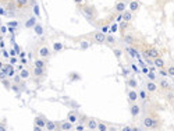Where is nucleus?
I'll use <instances>...</instances> for the list:
<instances>
[{
  "label": "nucleus",
  "instance_id": "f257e3e1",
  "mask_svg": "<svg viewBox=\"0 0 174 131\" xmlns=\"http://www.w3.org/2000/svg\"><path fill=\"white\" fill-rule=\"evenodd\" d=\"M142 124H143V127L148 128V130H156V128L160 127V121L157 120L156 117H153V116H146V117L142 120Z\"/></svg>",
  "mask_w": 174,
  "mask_h": 131
},
{
  "label": "nucleus",
  "instance_id": "f03ea898",
  "mask_svg": "<svg viewBox=\"0 0 174 131\" xmlns=\"http://www.w3.org/2000/svg\"><path fill=\"white\" fill-rule=\"evenodd\" d=\"M92 41H93L95 43H98V45L106 43V35H105L103 32H100V31L93 32L92 33Z\"/></svg>",
  "mask_w": 174,
  "mask_h": 131
},
{
  "label": "nucleus",
  "instance_id": "7ed1b4c3",
  "mask_svg": "<svg viewBox=\"0 0 174 131\" xmlns=\"http://www.w3.org/2000/svg\"><path fill=\"white\" fill-rule=\"evenodd\" d=\"M82 13H84V15L87 17V20L92 22L95 20V9L93 7H91V6H85L84 9H82Z\"/></svg>",
  "mask_w": 174,
  "mask_h": 131
},
{
  "label": "nucleus",
  "instance_id": "20e7f679",
  "mask_svg": "<svg viewBox=\"0 0 174 131\" xmlns=\"http://www.w3.org/2000/svg\"><path fill=\"white\" fill-rule=\"evenodd\" d=\"M17 10H27L29 6V0H14Z\"/></svg>",
  "mask_w": 174,
  "mask_h": 131
},
{
  "label": "nucleus",
  "instance_id": "39448f33",
  "mask_svg": "<svg viewBox=\"0 0 174 131\" xmlns=\"http://www.w3.org/2000/svg\"><path fill=\"white\" fill-rule=\"evenodd\" d=\"M130 112H131V116H132V117H138V116H139L141 108L137 105V102H134V103L130 105Z\"/></svg>",
  "mask_w": 174,
  "mask_h": 131
},
{
  "label": "nucleus",
  "instance_id": "423d86ee",
  "mask_svg": "<svg viewBox=\"0 0 174 131\" xmlns=\"http://www.w3.org/2000/svg\"><path fill=\"white\" fill-rule=\"evenodd\" d=\"M123 42L127 45V46H131V45H134V42H135V36L131 35V33H123Z\"/></svg>",
  "mask_w": 174,
  "mask_h": 131
},
{
  "label": "nucleus",
  "instance_id": "0eeeda50",
  "mask_svg": "<svg viewBox=\"0 0 174 131\" xmlns=\"http://www.w3.org/2000/svg\"><path fill=\"white\" fill-rule=\"evenodd\" d=\"M73 128H74V123H71V121H63L59 124V130L61 131H70Z\"/></svg>",
  "mask_w": 174,
  "mask_h": 131
},
{
  "label": "nucleus",
  "instance_id": "6e6552de",
  "mask_svg": "<svg viewBox=\"0 0 174 131\" xmlns=\"http://www.w3.org/2000/svg\"><path fill=\"white\" fill-rule=\"evenodd\" d=\"M50 56V49L46 46V45H43L42 47H39V57H42V59H47Z\"/></svg>",
  "mask_w": 174,
  "mask_h": 131
},
{
  "label": "nucleus",
  "instance_id": "1a4fd4ad",
  "mask_svg": "<svg viewBox=\"0 0 174 131\" xmlns=\"http://www.w3.org/2000/svg\"><path fill=\"white\" fill-rule=\"evenodd\" d=\"M139 7H141L139 0H131V3H130V11L131 13H137V11L139 10Z\"/></svg>",
  "mask_w": 174,
  "mask_h": 131
},
{
  "label": "nucleus",
  "instance_id": "9d476101",
  "mask_svg": "<svg viewBox=\"0 0 174 131\" xmlns=\"http://www.w3.org/2000/svg\"><path fill=\"white\" fill-rule=\"evenodd\" d=\"M146 91H148V94H155V92L157 91V85H156V82H153V81H148V82H146Z\"/></svg>",
  "mask_w": 174,
  "mask_h": 131
},
{
  "label": "nucleus",
  "instance_id": "9b49d317",
  "mask_svg": "<svg viewBox=\"0 0 174 131\" xmlns=\"http://www.w3.org/2000/svg\"><path fill=\"white\" fill-rule=\"evenodd\" d=\"M138 92L135 91V89H130L128 91V100H130V103H134V102H137L138 100Z\"/></svg>",
  "mask_w": 174,
  "mask_h": 131
},
{
  "label": "nucleus",
  "instance_id": "f8f14e48",
  "mask_svg": "<svg viewBox=\"0 0 174 131\" xmlns=\"http://www.w3.org/2000/svg\"><path fill=\"white\" fill-rule=\"evenodd\" d=\"M45 71H46V68H41V67H33L32 74H33V77H36V78H41V77H43V76H45Z\"/></svg>",
  "mask_w": 174,
  "mask_h": 131
},
{
  "label": "nucleus",
  "instance_id": "ddd939ff",
  "mask_svg": "<svg viewBox=\"0 0 174 131\" xmlns=\"http://www.w3.org/2000/svg\"><path fill=\"white\" fill-rule=\"evenodd\" d=\"M45 128H46L47 131H55V130H57V128H59V124H57V123H55V121L47 120V121H46Z\"/></svg>",
  "mask_w": 174,
  "mask_h": 131
},
{
  "label": "nucleus",
  "instance_id": "4468645a",
  "mask_svg": "<svg viewBox=\"0 0 174 131\" xmlns=\"http://www.w3.org/2000/svg\"><path fill=\"white\" fill-rule=\"evenodd\" d=\"M87 128H89V130H98V121L95 119H88Z\"/></svg>",
  "mask_w": 174,
  "mask_h": 131
},
{
  "label": "nucleus",
  "instance_id": "2eb2a0df",
  "mask_svg": "<svg viewBox=\"0 0 174 131\" xmlns=\"http://www.w3.org/2000/svg\"><path fill=\"white\" fill-rule=\"evenodd\" d=\"M153 66H155L156 68H164V60L159 56V57L153 59Z\"/></svg>",
  "mask_w": 174,
  "mask_h": 131
},
{
  "label": "nucleus",
  "instance_id": "dca6fc26",
  "mask_svg": "<svg viewBox=\"0 0 174 131\" xmlns=\"http://www.w3.org/2000/svg\"><path fill=\"white\" fill-rule=\"evenodd\" d=\"M46 119L42 117V116H38L36 119H35V126H38V127H41V128H43L45 126H46Z\"/></svg>",
  "mask_w": 174,
  "mask_h": 131
},
{
  "label": "nucleus",
  "instance_id": "f3484780",
  "mask_svg": "<svg viewBox=\"0 0 174 131\" xmlns=\"http://www.w3.org/2000/svg\"><path fill=\"white\" fill-rule=\"evenodd\" d=\"M132 20V13L130 10H124L123 11V21L125 22H131Z\"/></svg>",
  "mask_w": 174,
  "mask_h": 131
},
{
  "label": "nucleus",
  "instance_id": "a211bd4d",
  "mask_svg": "<svg viewBox=\"0 0 174 131\" xmlns=\"http://www.w3.org/2000/svg\"><path fill=\"white\" fill-rule=\"evenodd\" d=\"M33 67H41V68H46V60L45 59H36L33 61Z\"/></svg>",
  "mask_w": 174,
  "mask_h": 131
},
{
  "label": "nucleus",
  "instance_id": "6ab92c4d",
  "mask_svg": "<svg viewBox=\"0 0 174 131\" xmlns=\"http://www.w3.org/2000/svg\"><path fill=\"white\" fill-rule=\"evenodd\" d=\"M127 85H128L130 89H137V87H138V81H137L135 78H128V80H127Z\"/></svg>",
  "mask_w": 174,
  "mask_h": 131
},
{
  "label": "nucleus",
  "instance_id": "aec40b11",
  "mask_svg": "<svg viewBox=\"0 0 174 131\" xmlns=\"http://www.w3.org/2000/svg\"><path fill=\"white\" fill-rule=\"evenodd\" d=\"M114 10L117 11V13H123V11L125 10V3H124V1H117Z\"/></svg>",
  "mask_w": 174,
  "mask_h": 131
},
{
  "label": "nucleus",
  "instance_id": "412c9836",
  "mask_svg": "<svg viewBox=\"0 0 174 131\" xmlns=\"http://www.w3.org/2000/svg\"><path fill=\"white\" fill-rule=\"evenodd\" d=\"M148 50H149V57H151V59H156V57L160 56L159 55V50H157L156 47H149Z\"/></svg>",
  "mask_w": 174,
  "mask_h": 131
},
{
  "label": "nucleus",
  "instance_id": "4be33fe9",
  "mask_svg": "<svg viewBox=\"0 0 174 131\" xmlns=\"http://www.w3.org/2000/svg\"><path fill=\"white\" fill-rule=\"evenodd\" d=\"M20 77H21V80H28V78L31 77L29 70H27V68H21V71H20Z\"/></svg>",
  "mask_w": 174,
  "mask_h": 131
},
{
  "label": "nucleus",
  "instance_id": "5701e85b",
  "mask_svg": "<svg viewBox=\"0 0 174 131\" xmlns=\"http://www.w3.org/2000/svg\"><path fill=\"white\" fill-rule=\"evenodd\" d=\"M159 87L162 88L163 91H167V89L170 88V85H169V81H167V80H164V78H162V80L159 81Z\"/></svg>",
  "mask_w": 174,
  "mask_h": 131
},
{
  "label": "nucleus",
  "instance_id": "b1692460",
  "mask_svg": "<svg viewBox=\"0 0 174 131\" xmlns=\"http://www.w3.org/2000/svg\"><path fill=\"white\" fill-rule=\"evenodd\" d=\"M125 50H127V52L130 53V56H131V57H132V59H135V57H138V53H137V50H135V49H132L131 46H127V47H125Z\"/></svg>",
  "mask_w": 174,
  "mask_h": 131
},
{
  "label": "nucleus",
  "instance_id": "393cba45",
  "mask_svg": "<svg viewBox=\"0 0 174 131\" xmlns=\"http://www.w3.org/2000/svg\"><path fill=\"white\" fill-rule=\"evenodd\" d=\"M98 130L99 131H107V130H109V127H107V124H106V123L99 121V123H98Z\"/></svg>",
  "mask_w": 174,
  "mask_h": 131
},
{
  "label": "nucleus",
  "instance_id": "a878e982",
  "mask_svg": "<svg viewBox=\"0 0 174 131\" xmlns=\"http://www.w3.org/2000/svg\"><path fill=\"white\" fill-rule=\"evenodd\" d=\"M106 43L114 45L116 43V38H114L113 35H106Z\"/></svg>",
  "mask_w": 174,
  "mask_h": 131
},
{
  "label": "nucleus",
  "instance_id": "bb28decb",
  "mask_svg": "<svg viewBox=\"0 0 174 131\" xmlns=\"http://www.w3.org/2000/svg\"><path fill=\"white\" fill-rule=\"evenodd\" d=\"M138 96H139L142 100H146V99H148V91H145V89L139 91V92H138Z\"/></svg>",
  "mask_w": 174,
  "mask_h": 131
},
{
  "label": "nucleus",
  "instance_id": "cd10ccee",
  "mask_svg": "<svg viewBox=\"0 0 174 131\" xmlns=\"http://www.w3.org/2000/svg\"><path fill=\"white\" fill-rule=\"evenodd\" d=\"M61 49H63V45L60 43V42H55V43H53V50H55V52H60Z\"/></svg>",
  "mask_w": 174,
  "mask_h": 131
},
{
  "label": "nucleus",
  "instance_id": "c85d7f7f",
  "mask_svg": "<svg viewBox=\"0 0 174 131\" xmlns=\"http://www.w3.org/2000/svg\"><path fill=\"white\" fill-rule=\"evenodd\" d=\"M127 28H128V22L123 21V22H121V24H120V31H121V32H123V33L125 32V29H127Z\"/></svg>",
  "mask_w": 174,
  "mask_h": 131
},
{
  "label": "nucleus",
  "instance_id": "c756f323",
  "mask_svg": "<svg viewBox=\"0 0 174 131\" xmlns=\"http://www.w3.org/2000/svg\"><path fill=\"white\" fill-rule=\"evenodd\" d=\"M10 89L13 91V92H20V87H18V84L17 82H14V84H11V87H10Z\"/></svg>",
  "mask_w": 174,
  "mask_h": 131
},
{
  "label": "nucleus",
  "instance_id": "7c9ffc66",
  "mask_svg": "<svg viewBox=\"0 0 174 131\" xmlns=\"http://www.w3.org/2000/svg\"><path fill=\"white\" fill-rule=\"evenodd\" d=\"M10 70H14V67L10 66V64H7V66H4V67H3V73H6V74H7Z\"/></svg>",
  "mask_w": 174,
  "mask_h": 131
},
{
  "label": "nucleus",
  "instance_id": "2f4dec72",
  "mask_svg": "<svg viewBox=\"0 0 174 131\" xmlns=\"http://www.w3.org/2000/svg\"><path fill=\"white\" fill-rule=\"evenodd\" d=\"M167 76L174 77V66H170V67L167 68Z\"/></svg>",
  "mask_w": 174,
  "mask_h": 131
},
{
  "label": "nucleus",
  "instance_id": "473e14b6",
  "mask_svg": "<svg viewBox=\"0 0 174 131\" xmlns=\"http://www.w3.org/2000/svg\"><path fill=\"white\" fill-rule=\"evenodd\" d=\"M77 119H78V117H77L74 113H70V116H68V121H71V123H75Z\"/></svg>",
  "mask_w": 174,
  "mask_h": 131
},
{
  "label": "nucleus",
  "instance_id": "72a5a7b5",
  "mask_svg": "<svg viewBox=\"0 0 174 131\" xmlns=\"http://www.w3.org/2000/svg\"><path fill=\"white\" fill-rule=\"evenodd\" d=\"M87 128V127H84V124H78V126H75V130L77 131H84Z\"/></svg>",
  "mask_w": 174,
  "mask_h": 131
},
{
  "label": "nucleus",
  "instance_id": "f704fd0d",
  "mask_svg": "<svg viewBox=\"0 0 174 131\" xmlns=\"http://www.w3.org/2000/svg\"><path fill=\"white\" fill-rule=\"evenodd\" d=\"M149 80H151V81H155V80H156V76H155V71H151V73H149Z\"/></svg>",
  "mask_w": 174,
  "mask_h": 131
},
{
  "label": "nucleus",
  "instance_id": "c9c22d12",
  "mask_svg": "<svg viewBox=\"0 0 174 131\" xmlns=\"http://www.w3.org/2000/svg\"><path fill=\"white\" fill-rule=\"evenodd\" d=\"M114 55H116L117 59H120V57H121V50H120V49H114Z\"/></svg>",
  "mask_w": 174,
  "mask_h": 131
},
{
  "label": "nucleus",
  "instance_id": "e433bc0d",
  "mask_svg": "<svg viewBox=\"0 0 174 131\" xmlns=\"http://www.w3.org/2000/svg\"><path fill=\"white\" fill-rule=\"evenodd\" d=\"M142 56H143L145 59H148V57H149V50H145V49H143V50H142Z\"/></svg>",
  "mask_w": 174,
  "mask_h": 131
},
{
  "label": "nucleus",
  "instance_id": "4c0bfd02",
  "mask_svg": "<svg viewBox=\"0 0 174 131\" xmlns=\"http://www.w3.org/2000/svg\"><path fill=\"white\" fill-rule=\"evenodd\" d=\"M1 82H3V85H4V87L7 88V89H10V84H9V82H7V80H3V81H1Z\"/></svg>",
  "mask_w": 174,
  "mask_h": 131
},
{
  "label": "nucleus",
  "instance_id": "58836bf2",
  "mask_svg": "<svg viewBox=\"0 0 174 131\" xmlns=\"http://www.w3.org/2000/svg\"><path fill=\"white\" fill-rule=\"evenodd\" d=\"M84 1H85V0H74V3L79 4V6H82V4H84Z\"/></svg>",
  "mask_w": 174,
  "mask_h": 131
},
{
  "label": "nucleus",
  "instance_id": "ea45409f",
  "mask_svg": "<svg viewBox=\"0 0 174 131\" xmlns=\"http://www.w3.org/2000/svg\"><path fill=\"white\" fill-rule=\"evenodd\" d=\"M160 74H162L163 77H167V71H166V70H162V71H160Z\"/></svg>",
  "mask_w": 174,
  "mask_h": 131
},
{
  "label": "nucleus",
  "instance_id": "a19ab883",
  "mask_svg": "<svg viewBox=\"0 0 174 131\" xmlns=\"http://www.w3.org/2000/svg\"><path fill=\"white\" fill-rule=\"evenodd\" d=\"M4 13H6V11H4V10H3V9H1V7H0V14H1V15H6Z\"/></svg>",
  "mask_w": 174,
  "mask_h": 131
},
{
  "label": "nucleus",
  "instance_id": "79ce46f5",
  "mask_svg": "<svg viewBox=\"0 0 174 131\" xmlns=\"http://www.w3.org/2000/svg\"><path fill=\"white\" fill-rule=\"evenodd\" d=\"M4 3H10V1H14V0H3Z\"/></svg>",
  "mask_w": 174,
  "mask_h": 131
}]
</instances>
